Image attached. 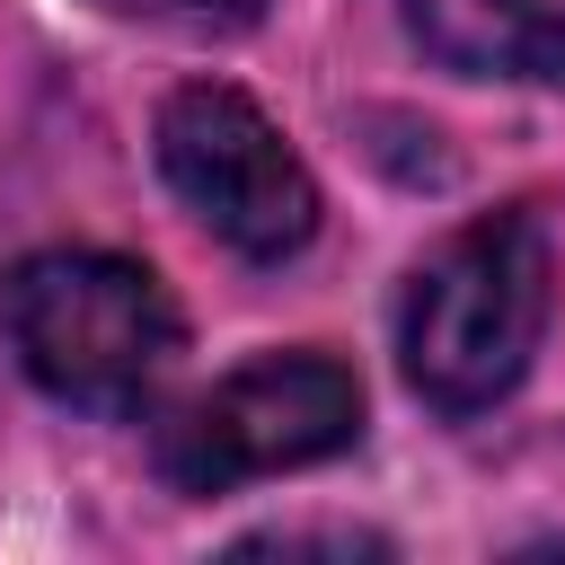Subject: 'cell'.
Returning <instances> with one entry per match:
<instances>
[{"label":"cell","mask_w":565,"mask_h":565,"mask_svg":"<svg viewBox=\"0 0 565 565\" xmlns=\"http://www.w3.org/2000/svg\"><path fill=\"white\" fill-rule=\"evenodd\" d=\"M159 177L247 265H282V256H300L318 238V177H309V159L230 79H185L159 106Z\"/></svg>","instance_id":"4"},{"label":"cell","mask_w":565,"mask_h":565,"mask_svg":"<svg viewBox=\"0 0 565 565\" xmlns=\"http://www.w3.org/2000/svg\"><path fill=\"white\" fill-rule=\"evenodd\" d=\"M353 441H362V380L335 353H256L203 397H185L150 433V459L177 494H230L247 477L318 468Z\"/></svg>","instance_id":"3"},{"label":"cell","mask_w":565,"mask_h":565,"mask_svg":"<svg viewBox=\"0 0 565 565\" xmlns=\"http://www.w3.org/2000/svg\"><path fill=\"white\" fill-rule=\"evenodd\" d=\"M203 9H221V18H247V9H265V0H203Z\"/></svg>","instance_id":"6"},{"label":"cell","mask_w":565,"mask_h":565,"mask_svg":"<svg viewBox=\"0 0 565 565\" xmlns=\"http://www.w3.org/2000/svg\"><path fill=\"white\" fill-rule=\"evenodd\" d=\"M0 335L18 371L79 415H141L185 353L168 282L106 247H44L0 274Z\"/></svg>","instance_id":"2"},{"label":"cell","mask_w":565,"mask_h":565,"mask_svg":"<svg viewBox=\"0 0 565 565\" xmlns=\"http://www.w3.org/2000/svg\"><path fill=\"white\" fill-rule=\"evenodd\" d=\"M556 309V247L530 203H503L468 230H450L415 274L397 309V362L433 415H486L521 388L539 335Z\"/></svg>","instance_id":"1"},{"label":"cell","mask_w":565,"mask_h":565,"mask_svg":"<svg viewBox=\"0 0 565 565\" xmlns=\"http://www.w3.org/2000/svg\"><path fill=\"white\" fill-rule=\"evenodd\" d=\"M406 35L459 79L565 88V9L547 0H406Z\"/></svg>","instance_id":"5"}]
</instances>
